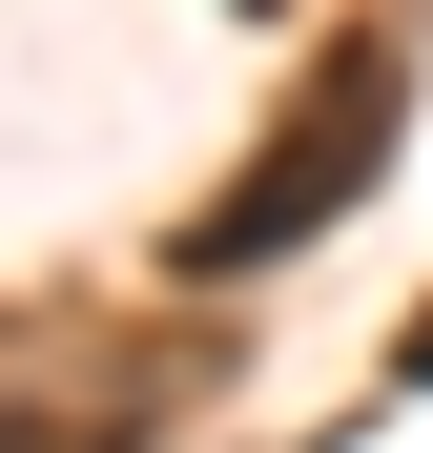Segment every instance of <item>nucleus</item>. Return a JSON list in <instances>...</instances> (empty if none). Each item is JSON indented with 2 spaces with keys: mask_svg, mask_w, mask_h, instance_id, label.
<instances>
[{
  "mask_svg": "<svg viewBox=\"0 0 433 453\" xmlns=\"http://www.w3.org/2000/svg\"><path fill=\"white\" fill-rule=\"evenodd\" d=\"M392 124H413V42L392 21H330L310 42V104L268 124V165L228 186V206H186V268L228 288V268H268V248H310V226H351L392 186Z\"/></svg>",
  "mask_w": 433,
  "mask_h": 453,
  "instance_id": "nucleus-1",
  "label": "nucleus"
},
{
  "mask_svg": "<svg viewBox=\"0 0 433 453\" xmlns=\"http://www.w3.org/2000/svg\"><path fill=\"white\" fill-rule=\"evenodd\" d=\"M0 453H124L104 412H42V392H0Z\"/></svg>",
  "mask_w": 433,
  "mask_h": 453,
  "instance_id": "nucleus-2",
  "label": "nucleus"
},
{
  "mask_svg": "<svg viewBox=\"0 0 433 453\" xmlns=\"http://www.w3.org/2000/svg\"><path fill=\"white\" fill-rule=\"evenodd\" d=\"M392 371H413V392H433V310H413V350H392Z\"/></svg>",
  "mask_w": 433,
  "mask_h": 453,
  "instance_id": "nucleus-3",
  "label": "nucleus"
}]
</instances>
